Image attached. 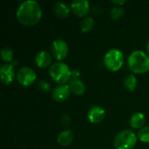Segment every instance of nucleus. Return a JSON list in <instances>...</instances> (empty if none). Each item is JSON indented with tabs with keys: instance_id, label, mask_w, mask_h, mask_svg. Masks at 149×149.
<instances>
[{
	"instance_id": "nucleus-1",
	"label": "nucleus",
	"mask_w": 149,
	"mask_h": 149,
	"mask_svg": "<svg viewBox=\"0 0 149 149\" xmlns=\"http://www.w3.org/2000/svg\"><path fill=\"white\" fill-rule=\"evenodd\" d=\"M16 16L19 23L24 25H32L40 20L42 10L37 1L26 0L19 4Z\"/></svg>"
},
{
	"instance_id": "nucleus-17",
	"label": "nucleus",
	"mask_w": 149,
	"mask_h": 149,
	"mask_svg": "<svg viewBox=\"0 0 149 149\" xmlns=\"http://www.w3.org/2000/svg\"><path fill=\"white\" fill-rule=\"evenodd\" d=\"M94 26V19L93 17H86L80 22V30L83 32L90 31Z\"/></svg>"
},
{
	"instance_id": "nucleus-20",
	"label": "nucleus",
	"mask_w": 149,
	"mask_h": 149,
	"mask_svg": "<svg viewBox=\"0 0 149 149\" xmlns=\"http://www.w3.org/2000/svg\"><path fill=\"white\" fill-rule=\"evenodd\" d=\"M137 137L140 139L141 141L149 143V127H144L137 134Z\"/></svg>"
},
{
	"instance_id": "nucleus-24",
	"label": "nucleus",
	"mask_w": 149,
	"mask_h": 149,
	"mask_svg": "<svg viewBox=\"0 0 149 149\" xmlns=\"http://www.w3.org/2000/svg\"><path fill=\"white\" fill-rule=\"evenodd\" d=\"M112 3H114V4H117L119 6H121V5H123L126 3V1L125 0H113Z\"/></svg>"
},
{
	"instance_id": "nucleus-11",
	"label": "nucleus",
	"mask_w": 149,
	"mask_h": 149,
	"mask_svg": "<svg viewBox=\"0 0 149 149\" xmlns=\"http://www.w3.org/2000/svg\"><path fill=\"white\" fill-rule=\"evenodd\" d=\"M105 109L100 106L92 107L87 113V118L91 123H99L105 119Z\"/></svg>"
},
{
	"instance_id": "nucleus-13",
	"label": "nucleus",
	"mask_w": 149,
	"mask_h": 149,
	"mask_svg": "<svg viewBox=\"0 0 149 149\" xmlns=\"http://www.w3.org/2000/svg\"><path fill=\"white\" fill-rule=\"evenodd\" d=\"M73 132L71 130V129H66V130H64L62 131L59 135L58 136V143L62 146V147H67L69 146L72 141H73Z\"/></svg>"
},
{
	"instance_id": "nucleus-5",
	"label": "nucleus",
	"mask_w": 149,
	"mask_h": 149,
	"mask_svg": "<svg viewBox=\"0 0 149 149\" xmlns=\"http://www.w3.org/2000/svg\"><path fill=\"white\" fill-rule=\"evenodd\" d=\"M123 63L124 55L122 52L117 48L110 49L104 56V64L106 67L112 72H116L120 69Z\"/></svg>"
},
{
	"instance_id": "nucleus-7",
	"label": "nucleus",
	"mask_w": 149,
	"mask_h": 149,
	"mask_svg": "<svg viewBox=\"0 0 149 149\" xmlns=\"http://www.w3.org/2000/svg\"><path fill=\"white\" fill-rule=\"evenodd\" d=\"M69 52L67 43L63 39H55L51 45L52 55L58 60H63L65 58Z\"/></svg>"
},
{
	"instance_id": "nucleus-21",
	"label": "nucleus",
	"mask_w": 149,
	"mask_h": 149,
	"mask_svg": "<svg viewBox=\"0 0 149 149\" xmlns=\"http://www.w3.org/2000/svg\"><path fill=\"white\" fill-rule=\"evenodd\" d=\"M124 14V9L121 6H114L110 10V16L113 19L116 20L120 18Z\"/></svg>"
},
{
	"instance_id": "nucleus-18",
	"label": "nucleus",
	"mask_w": 149,
	"mask_h": 149,
	"mask_svg": "<svg viewBox=\"0 0 149 149\" xmlns=\"http://www.w3.org/2000/svg\"><path fill=\"white\" fill-rule=\"evenodd\" d=\"M124 86L128 91L133 92L136 88V86H137V79H136V77L134 75H133V74L127 75L124 79Z\"/></svg>"
},
{
	"instance_id": "nucleus-12",
	"label": "nucleus",
	"mask_w": 149,
	"mask_h": 149,
	"mask_svg": "<svg viewBox=\"0 0 149 149\" xmlns=\"http://www.w3.org/2000/svg\"><path fill=\"white\" fill-rule=\"evenodd\" d=\"M35 62L38 67L45 68L52 63V55L46 51H40L35 56Z\"/></svg>"
},
{
	"instance_id": "nucleus-2",
	"label": "nucleus",
	"mask_w": 149,
	"mask_h": 149,
	"mask_svg": "<svg viewBox=\"0 0 149 149\" xmlns=\"http://www.w3.org/2000/svg\"><path fill=\"white\" fill-rule=\"evenodd\" d=\"M129 69L135 73H144L149 71V56L141 50L131 52L127 58Z\"/></svg>"
},
{
	"instance_id": "nucleus-3",
	"label": "nucleus",
	"mask_w": 149,
	"mask_h": 149,
	"mask_svg": "<svg viewBox=\"0 0 149 149\" xmlns=\"http://www.w3.org/2000/svg\"><path fill=\"white\" fill-rule=\"evenodd\" d=\"M49 73L51 78L60 85L65 84L72 79V70L63 62L53 63L50 67Z\"/></svg>"
},
{
	"instance_id": "nucleus-16",
	"label": "nucleus",
	"mask_w": 149,
	"mask_h": 149,
	"mask_svg": "<svg viewBox=\"0 0 149 149\" xmlns=\"http://www.w3.org/2000/svg\"><path fill=\"white\" fill-rule=\"evenodd\" d=\"M145 122H146L145 115L140 112L134 113L130 118V126L133 128H136V129L141 128V129L143 127V126L145 125Z\"/></svg>"
},
{
	"instance_id": "nucleus-23",
	"label": "nucleus",
	"mask_w": 149,
	"mask_h": 149,
	"mask_svg": "<svg viewBox=\"0 0 149 149\" xmlns=\"http://www.w3.org/2000/svg\"><path fill=\"white\" fill-rule=\"evenodd\" d=\"M80 72L79 69H73L72 70V79H79Z\"/></svg>"
},
{
	"instance_id": "nucleus-22",
	"label": "nucleus",
	"mask_w": 149,
	"mask_h": 149,
	"mask_svg": "<svg viewBox=\"0 0 149 149\" xmlns=\"http://www.w3.org/2000/svg\"><path fill=\"white\" fill-rule=\"evenodd\" d=\"M50 87H51V86H50V84L46 80H40L38 82V88L41 91H43V92L49 91L50 90Z\"/></svg>"
},
{
	"instance_id": "nucleus-4",
	"label": "nucleus",
	"mask_w": 149,
	"mask_h": 149,
	"mask_svg": "<svg viewBox=\"0 0 149 149\" xmlns=\"http://www.w3.org/2000/svg\"><path fill=\"white\" fill-rule=\"evenodd\" d=\"M137 135L130 129H124L114 138L113 145L116 149H132L137 142Z\"/></svg>"
},
{
	"instance_id": "nucleus-15",
	"label": "nucleus",
	"mask_w": 149,
	"mask_h": 149,
	"mask_svg": "<svg viewBox=\"0 0 149 149\" xmlns=\"http://www.w3.org/2000/svg\"><path fill=\"white\" fill-rule=\"evenodd\" d=\"M69 86L71 91L77 95H82L86 92V86L80 79H71Z\"/></svg>"
},
{
	"instance_id": "nucleus-9",
	"label": "nucleus",
	"mask_w": 149,
	"mask_h": 149,
	"mask_svg": "<svg viewBox=\"0 0 149 149\" xmlns=\"http://www.w3.org/2000/svg\"><path fill=\"white\" fill-rule=\"evenodd\" d=\"M71 9L79 17L86 15L90 10V3L87 0H73L71 3Z\"/></svg>"
},
{
	"instance_id": "nucleus-25",
	"label": "nucleus",
	"mask_w": 149,
	"mask_h": 149,
	"mask_svg": "<svg viewBox=\"0 0 149 149\" xmlns=\"http://www.w3.org/2000/svg\"><path fill=\"white\" fill-rule=\"evenodd\" d=\"M147 51H148V54H149V40L148 41V43H147Z\"/></svg>"
},
{
	"instance_id": "nucleus-19",
	"label": "nucleus",
	"mask_w": 149,
	"mask_h": 149,
	"mask_svg": "<svg viewBox=\"0 0 149 149\" xmlns=\"http://www.w3.org/2000/svg\"><path fill=\"white\" fill-rule=\"evenodd\" d=\"M13 55H14V52L10 47H4L1 51V58L4 62H12Z\"/></svg>"
},
{
	"instance_id": "nucleus-6",
	"label": "nucleus",
	"mask_w": 149,
	"mask_h": 149,
	"mask_svg": "<svg viewBox=\"0 0 149 149\" xmlns=\"http://www.w3.org/2000/svg\"><path fill=\"white\" fill-rule=\"evenodd\" d=\"M36 72L35 71L28 66H23L21 67L17 73V79L18 83L24 86H29L36 79Z\"/></svg>"
},
{
	"instance_id": "nucleus-8",
	"label": "nucleus",
	"mask_w": 149,
	"mask_h": 149,
	"mask_svg": "<svg viewBox=\"0 0 149 149\" xmlns=\"http://www.w3.org/2000/svg\"><path fill=\"white\" fill-rule=\"evenodd\" d=\"M71 92L72 91H71L69 85L62 84V85H58V86H56L53 89L52 96L54 100H56L58 102H62L68 99Z\"/></svg>"
},
{
	"instance_id": "nucleus-10",
	"label": "nucleus",
	"mask_w": 149,
	"mask_h": 149,
	"mask_svg": "<svg viewBox=\"0 0 149 149\" xmlns=\"http://www.w3.org/2000/svg\"><path fill=\"white\" fill-rule=\"evenodd\" d=\"M0 76L3 84L10 85L13 81V79L15 77L14 65H12L10 63H5L2 65L0 69Z\"/></svg>"
},
{
	"instance_id": "nucleus-14",
	"label": "nucleus",
	"mask_w": 149,
	"mask_h": 149,
	"mask_svg": "<svg viewBox=\"0 0 149 149\" xmlns=\"http://www.w3.org/2000/svg\"><path fill=\"white\" fill-rule=\"evenodd\" d=\"M54 13L59 17H67L70 14V7L64 2H57L53 5Z\"/></svg>"
}]
</instances>
